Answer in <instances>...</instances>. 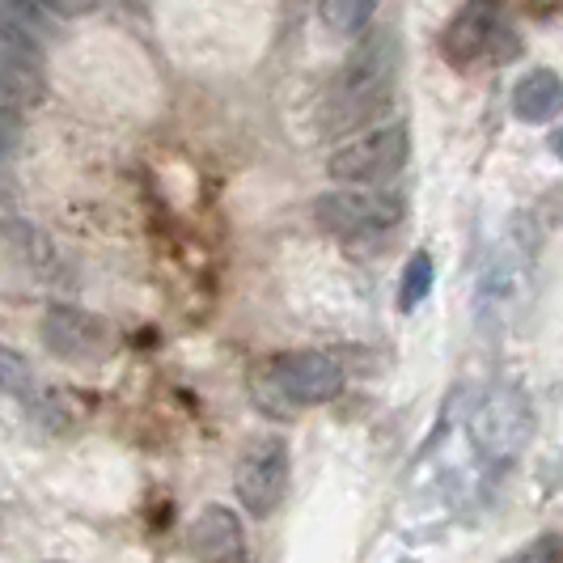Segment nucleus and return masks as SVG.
I'll list each match as a JSON object with an SVG mask.
<instances>
[{"label": "nucleus", "instance_id": "1", "mask_svg": "<svg viewBox=\"0 0 563 563\" xmlns=\"http://www.w3.org/2000/svg\"><path fill=\"white\" fill-rule=\"evenodd\" d=\"M398 73V52L390 34H377L368 38L356 56L343 64V73L331 85V98H327V128L331 132H347L356 123H365L368 114H377L390 102V89H395Z\"/></svg>", "mask_w": 563, "mask_h": 563}, {"label": "nucleus", "instance_id": "2", "mask_svg": "<svg viewBox=\"0 0 563 563\" xmlns=\"http://www.w3.org/2000/svg\"><path fill=\"white\" fill-rule=\"evenodd\" d=\"M466 437H471V450L479 453L483 462H492V466L512 462L534 437V402H530V395L517 390V386H492L475 402V411L466 420Z\"/></svg>", "mask_w": 563, "mask_h": 563}, {"label": "nucleus", "instance_id": "3", "mask_svg": "<svg viewBox=\"0 0 563 563\" xmlns=\"http://www.w3.org/2000/svg\"><path fill=\"white\" fill-rule=\"evenodd\" d=\"M441 52L457 68H471L479 59H492V64L512 59L517 34L505 22V4L500 0H466L441 34Z\"/></svg>", "mask_w": 563, "mask_h": 563}, {"label": "nucleus", "instance_id": "4", "mask_svg": "<svg viewBox=\"0 0 563 563\" xmlns=\"http://www.w3.org/2000/svg\"><path fill=\"white\" fill-rule=\"evenodd\" d=\"M407 157H411L407 123H386V128H373L356 141L339 144L327 157V174L335 183H347V187H377V183L395 178L398 169L407 166Z\"/></svg>", "mask_w": 563, "mask_h": 563}, {"label": "nucleus", "instance_id": "5", "mask_svg": "<svg viewBox=\"0 0 563 563\" xmlns=\"http://www.w3.org/2000/svg\"><path fill=\"white\" fill-rule=\"evenodd\" d=\"M407 217V203L395 191L382 187H347V191H327L313 199V221L335 233V238H377L395 229Z\"/></svg>", "mask_w": 563, "mask_h": 563}, {"label": "nucleus", "instance_id": "6", "mask_svg": "<svg viewBox=\"0 0 563 563\" xmlns=\"http://www.w3.org/2000/svg\"><path fill=\"white\" fill-rule=\"evenodd\" d=\"M233 492H238V505L251 517H272L288 496V441L276 432L254 437L238 457Z\"/></svg>", "mask_w": 563, "mask_h": 563}, {"label": "nucleus", "instance_id": "7", "mask_svg": "<svg viewBox=\"0 0 563 563\" xmlns=\"http://www.w3.org/2000/svg\"><path fill=\"white\" fill-rule=\"evenodd\" d=\"M43 89H47L43 43L0 22V111L30 114L43 102Z\"/></svg>", "mask_w": 563, "mask_h": 563}, {"label": "nucleus", "instance_id": "8", "mask_svg": "<svg viewBox=\"0 0 563 563\" xmlns=\"http://www.w3.org/2000/svg\"><path fill=\"white\" fill-rule=\"evenodd\" d=\"M267 382L288 407H322L343 395V368L327 352H280L267 365Z\"/></svg>", "mask_w": 563, "mask_h": 563}, {"label": "nucleus", "instance_id": "9", "mask_svg": "<svg viewBox=\"0 0 563 563\" xmlns=\"http://www.w3.org/2000/svg\"><path fill=\"white\" fill-rule=\"evenodd\" d=\"M43 347L68 365H98L114 347V331L107 318L81 306H52L43 313Z\"/></svg>", "mask_w": 563, "mask_h": 563}, {"label": "nucleus", "instance_id": "10", "mask_svg": "<svg viewBox=\"0 0 563 563\" xmlns=\"http://www.w3.org/2000/svg\"><path fill=\"white\" fill-rule=\"evenodd\" d=\"M191 547L203 563H246V534L238 512L225 505L199 508V517L191 521Z\"/></svg>", "mask_w": 563, "mask_h": 563}, {"label": "nucleus", "instance_id": "11", "mask_svg": "<svg viewBox=\"0 0 563 563\" xmlns=\"http://www.w3.org/2000/svg\"><path fill=\"white\" fill-rule=\"evenodd\" d=\"M563 111V81L551 68H534L526 73L517 89H512V114L521 123H551Z\"/></svg>", "mask_w": 563, "mask_h": 563}, {"label": "nucleus", "instance_id": "12", "mask_svg": "<svg viewBox=\"0 0 563 563\" xmlns=\"http://www.w3.org/2000/svg\"><path fill=\"white\" fill-rule=\"evenodd\" d=\"M4 242H9V254H13L26 272H34V276H56L59 254L43 229H34L30 221L9 217V221H4Z\"/></svg>", "mask_w": 563, "mask_h": 563}, {"label": "nucleus", "instance_id": "13", "mask_svg": "<svg viewBox=\"0 0 563 563\" xmlns=\"http://www.w3.org/2000/svg\"><path fill=\"white\" fill-rule=\"evenodd\" d=\"M0 18H4V26L22 30L38 43H47L56 34V13L43 0H0Z\"/></svg>", "mask_w": 563, "mask_h": 563}, {"label": "nucleus", "instance_id": "14", "mask_svg": "<svg viewBox=\"0 0 563 563\" xmlns=\"http://www.w3.org/2000/svg\"><path fill=\"white\" fill-rule=\"evenodd\" d=\"M377 0H318V18L335 34H361L373 22Z\"/></svg>", "mask_w": 563, "mask_h": 563}, {"label": "nucleus", "instance_id": "15", "mask_svg": "<svg viewBox=\"0 0 563 563\" xmlns=\"http://www.w3.org/2000/svg\"><path fill=\"white\" fill-rule=\"evenodd\" d=\"M432 280H437L432 254L416 251L411 254V263L402 267V280H398V310H416L423 297L432 292Z\"/></svg>", "mask_w": 563, "mask_h": 563}, {"label": "nucleus", "instance_id": "16", "mask_svg": "<svg viewBox=\"0 0 563 563\" xmlns=\"http://www.w3.org/2000/svg\"><path fill=\"white\" fill-rule=\"evenodd\" d=\"M0 386H4L9 398H26V402L34 398V368H30V361L18 347L0 352Z\"/></svg>", "mask_w": 563, "mask_h": 563}, {"label": "nucleus", "instance_id": "17", "mask_svg": "<svg viewBox=\"0 0 563 563\" xmlns=\"http://www.w3.org/2000/svg\"><path fill=\"white\" fill-rule=\"evenodd\" d=\"M505 563H563V534H542Z\"/></svg>", "mask_w": 563, "mask_h": 563}, {"label": "nucleus", "instance_id": "18", "mask_svg": "<svg viewBox=\"0 0 563 563\" xmlns=\"http://www.w3.org/2000/svg\"><path fill=\"white\" fill-rule=\"evenodd\" d=\"M43 4H47L56 18H81V13H89L98 0H43Z\"/></svg>", "mask_w": 563, "mask_h": 563}, {"label": "nucleus", "instance_id": "19", "mask_svg": "<svg viewBox=\"0 0 563 563\" xmlns=\"http://www.w3.org/2000/svg\"><path fill=\"white\" fill-rule=\"evenodd\" d=\"M551 153H555V157H563V132H555V136H551Z\"/></svg>", "mask_w": 563, "mask_h": 563}, {"label": "nucleus", "instance_id": "20", "mask_svg": "<svg viewBox=\"0 0 563 563\" xmlns=\"http://www.w3.org/2000/svg\"><path fill=\"white\" fill-rule=\"evenodd\" d=\"M402 563H411V560H402Z\"/></svg>", "mask_w": 563, "mask_h": 563}]
</instances>
